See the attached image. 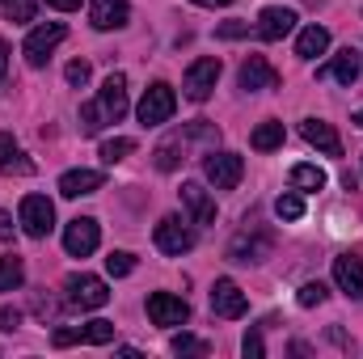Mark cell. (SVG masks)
I'll list each match as a JSON object with an SVG mask.
<instances>
[{
	"mask_svg": "<svg viewBox=\"0 0 363 359\" xmlns=\"http://www.w3.org/2000/svg\"><path fill=\"white\" fill-rule=\"evenodd\" d=\"M174 110H178L174 89H169L165 81H157V85H148V89H144L135 114H140V123H144V127H161V123H169V118H174Z\"/></svg>",
	"mask_w": 363,
	"mask_h": 359,
	"instance_id": "6da1fadb",
	"label": "cell"
},
{
	"mask_svg": "<svg viewBox=\"0 0 363 359\" xmlns=\"http://www.w3.org/2000/svg\"><path fill=\"white\" fill-rule=\"evenodd\" d=\"M64 292H68V304L72 309H81V313H89V309H101L106 300H110V287L97 279V275H68L64 279Z\"/></svg>",
	"mask_w": 363,
	"mask_h": 359,
	"instance_id": "7a4b0ae2",
	"label": "cell"
},
{
	"mask_svg": "<svg viewBox=\"0 0 363 359\" xmlns=\"http://www.w3.org/2000/svg\"><path fill=\"white\" fill-rule=\"evenodd\" d=\"M64 38H68L64 21H43L38 30H30V38H26V47H21V51H26V60H30L34 68H43V64H47V55H51Z\"/></svg>",
	"mask_w": 363,
	"mask_h": 359,
	"instance_id": "3957f363",
	"label": "cell"
},
{
	"mask_svg": "<svg viewBox=\"0 0 363 359\" xmlns=\"http://www.w3.org/2000/svg\"><path fill=\"white\" fill-rule=\"evenodd\" d=\"M21 228H26V237H34V241L55 228V207H51L47 194H26V199H21Z\"/></svg>",
	"mask_w": 363,
	"mask_h": 359,
	"instance_id": "277c9868",
	"label": "cell"
},
{
	"mask_svg": "<svg viewBox=\"0 0 363 359\" xmlns=\"http://www.w3.org/2000/svg\"><path fill=\"white\" fill-rule=\"evenodd\" d=\"M216 81H220V60H216V55H203V60H194V64L186 68L182 89H186L190 101H207L211 89H216Z\"/></svg>",
	"mask_w": 363,
	"mask_h": 359,
	"instance_id": "5b68a950",
	"label": "cell"
},
{
	"mask_svg": "<svg viewBox=\"0 0 363 359\" xmlns=\"http://www.w3.org/2000/svg\"><path fill=\"white\" fill-rule=\"evenodd\" d=\"M157 250L161 254H169V258H182V254H190L194 250V233L186 228V220L182 216H165L161 224H157Z\"/></svg>",
	"mask_w": 363,
	"mask_h": 359,
	"instance_id": "8992f818",
	"label": "cell"
},
{
	"mask_svg": "<svg viewBox=\"0 0 363 359\" xmlns=\"http://www.w3.org/2000/svg\"><path fill=\"white\" fill-rule=\"evenodd\" d=\"M148 321L152 326H186L190 321V304L182 296H169V292H152L148 296Z\"/></svg>",
	"mask_w": 363,
	"mask_h": 359,
	"instance_id": "52a82bcc",
	"label": "cell"
},
{
	"mask_svg": "<svg viewBox=\"0 0 363 359\" xmlns=\"http://www.w3.org/2000/svg\"><path fill=\"white\" fill-rule=\"evenodd\" d=\"M203 174H207V182H211L216 190H233V186L241 182V174H245V161H241L237 153H211V157L203 161Z\"/></svg>",
	"mask_w": 363,
	"mask_h": 359,
	"instance_id": "ba28073f",
	"label": "cell"
},
{
	"mask_svg": "<svg viewBox=\"0 0 363 359\" xmlns=\"http://www.w3.org/2000/svg\"><path fill=\"white\" fill-rule=\"evenodd\" d=\"M97 241H101V228H97L93 216H77V220L64 228V250H68L72 258H89L93 250H97Z\"/></svg>",
	"mask_w": 363,
	"mask_h": 359,
	"instance_id": "9c48e42d",
	"label": "cell"
},
{
	"mask_svg": "<svg viewBox=\"0 0 363 359\" xmlns=\"http://www.w3.org/2000/svg\"><path fill=\"white\" fill-rule=\"evenodd\" d=\"M291 30H296V9L271 4V9H262V13H258V38L279 43V38H287Z\"/></svg>",
	"mask_w": 363,
	"mask_h": 359,
	"instance_id": "30bf717a",
	"label": "cell"
},
{
	"mask_svg": "<svg viewBox=\"0 0 363 359\" xmlns=\"http://www.w3.org/2000/svg\"><path fill=\"white\" fill-rule=\"evenodd\" d=\"M211 309H216L220 317H245L250 300H245V292H241L233 279H216V287H211Z\"/></svg>",
	"mask_w": 363,
	"mask_h": 359,
	"instance_id": "8fae6325",
	"label": "cell"
},
{
	"mask_svg": "<svg viewBox=\"0 0 363 359\" xmlns=\"http://www.w3.org/2000/svg\"><path fill=\"white\" fill-rule=\"evenodd\" d=\"M300 136L317 148V153H325V157H342V140H338V131H334V123H321V118H304L300 123Z\"/></svg>",
	"mask_w": 363,
	"mask_h": 359,
	"instance_id": "7c38bea8",
	"label": "cell"
},
{
	"mask_svg": "<svg viewBox=\"0 0 363 359\" xmlns=\"http://www.w3.org/2000/svg\"><path fill=\"white\" fill-rule=\"evenodd\" d=\"M241 89H250V93L279 89V72H274L262 55H250V60L241 64Z\"/></svg>",
	"mask_w": 363,
	"mask_h": 359,
	"instance_id": "4fadbf2b",
	"label": "cell"
},
{
	"mask_svg": "<svg viewBox=\"0 0 363 359\" xmlns=\"http://www.w3.org/2000/svg\"><path fill=\"white\" fill-rule=\"evenodd\" d=\"M89 21L97 30H123L131 21V9H127V0H93Z\"/></svg>",
	"mask_w": 363,
	"mask_h": 359,
	"instance_id": "5bb4252c",
	"label": "cell"
},
{
	"mask_svg": "<svg viewBox=\"0 0 363 359\" xmlns=\"http://www.w3.org/2000/svg\"><path fill=\"white\" fill-rule=\"evenodd\" d=\"M101 110H106V118L110 123H118L123 114H127V77L123 72H110L106 77V85H101Z\"/></svg>",
	"mask_w": 363,
	"mask_h": 359,
	"instance_id": "9a60e30c",
	"label": "cell"
},
{
	"mask_svg": "<svg viewBox=\"0 0 363 359\" xmlns=\"http://www.w3.org/2000/svg\"><path fill=\"white\" fill-rule=\"evenodd\" d=\"M359 72H363V55H359V51H351V47H347V51H338V60H334V64L317 68V77H334V81H338V85H347V89L359 81Z\"/></svg>",
	"mask_w": 363,
	"mask_h": 359,
	"instance_id": "2e32d148",
	"label": "cell"
},
{
	"mask_svg": "<svg viewBox=\"0 0 363 359\" xmlns=\"http://www.w3.org/2000/svg\"><path fill=\"white\" fill-rule=\"evenodd\" d=\"M334 283H338L347 296L363 300V258H355V254L334 258Z\"/></svg>",
	"mask_w": 363,
	"mask_h": 359,
	"instance_id": "e0dca14e",
	"label": "cell"
},
{
	"mask_svg": "<svg viewBox=\"0 0 363 359\" xmlns=\"http://www.w3.org/2000/svg\"><path fill=\"white\" fill-rule=\"evenodd\" d=\"M101 174L97 170H68L64 178H60V194L64 199H81V194H93V190H101Z\"/></svg>",
	"mask_w": 363,
	"mask_h": 359,
	"instance_id": "ac0fdd59",
	"label": "cell"
},
{
	"mask_svg": "<svg viewBox=\"0 0 363 359\" xmlns=\"http://www.w3.org/2000/svg\"><path fill=\"white\" fill-rule=\"evenodd\" d=\"M182 203L190 207L194 224H216V203L207 199V190H203L199 182H186V186H182Z\"/></svg>",
	"mask_w": 363,
	"mask_h": 359,
	"instance_id": "d6986e66",
	"label": "cell"
},
{
	"mask_svg": "<svg viewBox=\"0 0 363 359\" xmlns=\"http://www.w3.org/2000/svg\"><path fill=\"white\" fill-rule=\"evenodd\" d=\"M325 51H330V30H325V26H304L300 38H296V55H300V60H317V55H325Z\"/></svg>",
	"mask_w": 363,
	"mask_h": 359,
	"instance_id": "ffe728a7",
	"label": "cell"
},
{
	"mask_svg": "<svg viewBox=\"0 0 363 359\" xmlns=\"http://www.w3.org/2000/svg\"><path fill=\"white\" fill-rule=\"evenodd\" d=\"M0 174H34V161H26V153L9 131H0Z\"/></svg>",
	"mask_w": 363,
	"mask_h": 359,
	"instance_id": "44dd1931",
	"label": "cell"
},
{
	"mask_svg": "<svg viewBox=\"0 0 363 359\" xmlns=\"http://www.w3.org/2000/svg\"><path fill=\"white\" fill-rule=\"evenodd\" d=\"M267 250H271V241H267V237H245V233H241V237L233 241L228 258H233V263H262V258H267Z\"/></svg>",
	"mask_w": 363,
	"mask_h": 359,
	"instance_id": "7402d4cb",
	"label": "cell"
},
{
	"mask_svg": "<svg viewBox=\"0 0 363 359\" xmlns=\"http://www.w3.org/2000/svg\"><path fill=\"white\" fill-rule=\"evenodd\" d=\"M182 153H186V131H182V136H169V140L157 148V170H161V174H174L182 161H186Z\"/></svg>",
	"mask_w": 363,
	"mask_h": 359,
	"instance_id": "603a6c76",
	"label": "cell"
},
{
	"mask_svg": "<svg viewBox=\"0 0 363 359\" xmlns=\"http://www.w3.org/2000/svg\"><path fill=\"white\" fill-rule=\"evenodd\" d=\"M250 144H254L258 153H271V148H279V144H283V123H262V127L250 136Z\"/></svg>",
	"mask_w": 363,
	"mask_h": 359,
	"instance_id": "cb8c5ba5",
	"label": "cell"
},
{
	"mask_svg": "<svg viewBox=\"0 0 363 359\" xmlns=\"http://www.w3.org/2000/svg\"><path fill=\"white\" fill-rule=\"evenodd\" d=\"M21 283H26L21 258H0V292H17Z\"/></svg>",
	"mask_w": 363,
	"mask_h": 359,
	"instance_id": "d4e9b609",
	"label": "cell"
},
{
	"mask_svg": "<svg viewBox=\"0 0 363 359\" xmlns=\"http://www.w3.org/2000/svg\"><path fill=\"white\" fill-rule=\"evenodd\" d=\"M291 186H296V190H321V186H325V170H317V165H296V170H291Z\"/></svg>",
	"mask_w": 363,
	"mask_h": 359,
	"instance_id": "484cf974",
	"label": "cell"
},
{
	"mask_svg": "<svg viewBox=\"0 0 363 359\" xmlns=\"http://www.w3.org/2000/svg\"><path fill=\"white\" fill-rule=\"evenodd\" d=\"M114 338V321H89V326H81V343H93V347H101V343H110Z\"/></svg>",
	"mask_w": 363,
	"mask_h": 359,
	"instance_id": "4316f807",
	"label": "cell"
},
{
	"mask_svg": "<svg viewBox=\"0 0 363 359\" xmlns=\"http://www.w3.org/2000/svg\"><path fill=\"white\" fill-rule=\"evenodd\" d=\"M274 216L279 220H300L304 216V199L300 194H279L274 199Z\"/></svg>",
	"mask_w": 363,
	"mask_h": 359,
	"instance_id": "83f0119b",
	"label": "cell"
},
{
	"mask_svg": "<svg viewBox=\"0 0 363 359\" xmlns=\"http://www.w3.org/2000/svg\"><path fill=\"white\" fill-rule=\"evenodd\" d=\"M127 153H135V140H123V136H118V140H106V144H101V161H106V165L123 161Z\"/></svg>",
	"mask_w": 363,
	"mask_h": 359,
	"instance_id": "f1b7e54d",
	"label": "cell"
},
{
	"mask_svg": "<svg viewBox=\"0 0 363 359\" xmlns=\"http://www.w3.org/2000/svg\"><path fill=\"white\" fill-rule=\"evenodd\" d=\"M101 118H106L101 101H89V106H81V131H85V136H97V131H101Z\"/></svg>",
	"mask_w": 363,
	"mask_h": 359,
	"instance_id": "f546056e",
	"label": "cell"
},
{
	"mask_svg": "<svg viewBox=\"0 0 363 359\" xmlns=\"http://www.w3.org/2000/svg\"><path fill=\"white\" fill-rule=\"evenodd\" d=\"M174 355H207V343L203 338H194V334H174Z\"/></svg>",
	"mask_w": 363,
	"mask_h": 359,
	"instance_id": "4dcf8cb0",
	"label": "cell"
},
{
	"mask_svg": "<svg viewBox=\"0 0 363 359\" xmlns=\"http://www.w3.org/2000/svg\"><path fill=\"white\" fill-rule=\"evenodd\" d=\"M106 270H110L114 279H123V275H131V270H135V258H131L127 250H110V258H106Z\"/></svg>",
	"mask_w": 363,
	"mask_h": 359,
	"instance_id": "1f68e13d",
	"label": "cell"
},
{
	"mask_svg": "<svg viewBox=\"0 0 363 359\" xmlns=\"http://www.w3.org/2000/svg\"><path fill=\"white\" fill-rule=\"evenodd\" d=\"M325 296H330V287H325V283H304L296 300H300V309H313V304H321Z\"/></svg>",
	"mask_w": 363,
	"mask_h": 359,
	"instance_id": "d6a6232c",
	"label": "cell"
},
{
	"mask_svg": "<svg viewBox=\"0 0 363 359\" xmlns=\"http://www.w3.org/2000/svg\"><path fill=\"white\" fill-rule=\"evenodd\" d=\"M64 77H68V85H77V89H81V85H89V64H85V60H72Z\"/></svg>",
	"mask_w": 363,
	"mask_h": 359,
	"instance_id": "836d02e7",
	"label": "cell"
},
{
	"mask_svg": "<svg viewBox=\"0 0 363 359\" xmlns=\"http://www.w3.org/2000/svg\"><path fill=\"white\" fill-rule=\"evenodd\" d=\"M216 34H220V38H228V43H233V38H245V34H250V21H220V30H216Z\"/></svg>",
	"mask_w": 363,
	"mask_h": 359,
	"instance_id": "e575fe53",
	"label": "cell"
},
{
	"mask_svg": "<svg viewBox=\"0 0 363 359\" xmlns=\"http://www.w3.org/2000/svg\"><path fill=\"white\" fill-rule=\"evenodd\" d=\"M241 351H245L250 359H262V355H267V347H262V334H258V330H250V334H245V343H241Z\"/></svg>",
	"mask_w": 363,
	"mask_h": 359,
	"instance_id": "d590c367",
	"label": "cell"
},
{
	"mask_svg": "<svg viewBox=\"0 0 363 359\" xmlns=\"http://www.w3.org/2000/svg\"><path fill=\"white\" fill-rule=\"evenodd\" d=\"M30 17H34L30 0H9V21H30Z\"/></svg>",
	"mask_w": 363,
	"mask_h": 359,
	"instance_id": "8d00e7d4",
	"label": "cell"
},
{
	"mask_svg": "<svg viewBox=\"0 0 363 359\" xmlns=\"http://www.w3.org/2000/svg\"><path fill=\"white\" fill-rule=\"evenodd\" d=\"M17 326H21V313H17V309H0V330H4V334H13Z\"/></svg>",
	"mask_w": 363,
	"mask_h": 359,
	"instance_id": "74e56055",
	"label": "cell"
},
{
	"mask_svg": "<svg viewBox=\"0 0 363 359\" xmlns=\"http://www.w3.org/2000/svg\"><path fill=\"white\" fill-rule=\"evenodd\" d=\"M51 343H55V347H72V343H81V330H55Z\"/></svg>",
	"mask_w": 363,
	"mask_h": 359,
	"instance_id": "f35d334b",
	"label": "cell"
},
{
	"mask_svg": "<svg viewBox=\"0 0 363 359\" xmlns=\"http://www.w3.org/2000/svg\"><path fill=\"white\" fill-rule=\"evenodd\" d=\"M0 241H13V216L0 211Z\"/></svg>",
	"mask_w": 363,
	"mask_h": 359,
	"instance_id": "ab89813d",
	"label": "cell"
},
{
	"mask_svg": "<svg viewBox=\"0 0 363 359\" xmlns=\"http://www.w3.org/2000/svg\"><path fill=\"white\" fill-rule=\"evenodd\" d=\"M51 9H60V13H72V9H81V0H47Z\"/></svg>",
	"mask_w": 363,
	"mask_h": 359,
	"instance_id": "60d3db41",
	"label": "cell"
},
{
	"mask_svg": "<svg viewBox=\"0 0 363 359\" xmlns=\"http://www.w3.org/2000/svg\"><path fill=\"white\" fill-rule=\"evenodd\" d=\"M4 72H9V47L0 43V77H4Z\"/></svg>",
	"mask_w": 363,
	"mask_h": 359,
	"instance_id": "b9f144b4",
	"label": "cell"
},
{
	"mask_svg": "<svg viewBox=\"0 0 363 359\" xmlns=\"http://www.w3.org/2000/svg\"><path fill=\"white\" fill-rule=\"evenodd\" d=\"M194 4H203V9H216V4H233V0H194Z\"/></svg>",
	"mask_w": 363,
	"mask_h": 359,
	"instance_id": "7bdbcfd3",
	"label": "cell"
},
{
	"mask_svg": "<svg viewBox=\"0 0 363 359\" xmlns=\"http://www.w3.org/2000/svg\"><path fill=\"white\" fill-rule=\"evenodd\" d=\"M355 123H359V127H363V110H359V114H355Z\"/></svg>",
	"mask_w": 363,
	"mask_h": 359,
	"instance_id": "ee69618b",
	"label": "cell"
},
{
	"mask_svg": "<svg viewBox=\"0 0 363 359\" xmlns=\"http://www.w3.org/2000/svg\"><path fill=\"white\" fill-rule=\"evenodd\" d=\"M0 4H9V0H0Z\"/></svg>",
	"mask_w": 363,
	"mask_h": 359,
	"instance_id": "f6af8a7d",
	"label": "cell"
}]
</instances>
